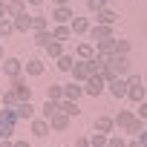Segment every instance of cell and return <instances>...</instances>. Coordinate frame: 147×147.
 Returning <instances> with one entry per match:
<instances>
[{"label":"cell","mask_w":147,"mask_h":147,"mask_svg":"<svg viewBox=\"0 0 147 147\" xmlns=\"http://www.w3.org/2000/svg\"><path fill=\"white\" fill-rule=\"evenodd\" d=\"M107 63H110V66H113V69L118 72L121 78H127L130 72H133V63H130V55H118V52H115V55H110V58H107Z\"/></svg>","instance_id":"1"},{"label":"cell","mask_w":147,"mask_h":147,"mask_svg":"<svg viewBox=\"0 0 147 147\" xmlns=\"http://www.w3.org/2000/svg\"><path fill=\"white\" fill-rule=\"evenodd\" d=\"M104 90H107V81H104V78L98 75V72H92V75H90V78L84 81V92H87L90 98H98V95H101Z\"/></svg>","instance_id":"2"},{"label":"cell","mask_w":147,"mask_h":147,"mask_svg":"<svg viewBox=\"0 0 147 147\" xmlns=\"http://www.w3.org/2000/svg\"><path fill=\"white\" fill-rule=\"evenodd\" d=\"M107 92H110L115 101L127 98V95H130V84H127V78H113V81H107Z\"/></svg>","instance_id":"3"},{"label":"cell","mask_w":147,"mask_h":147,"mask_svg":"<svg viewBox=\"0 0 147 147\" xmlns=\"http://www.w3.org/2000/svg\"><path fill=\"white\" fill-rule=\"evenodd\" d=\"M107 38H115V26L92 23V29H90V40H92V43H98V40H107Z\"/></svg>","instance_id":"4"},{"label":"cell","mask_w":147,"mask_h":147,"mask_svg":"<svg viewBox=\"0 0 147 147\" xmlns=\"http://www.w3.org/2000/svg\"><path fill=\"white\" fill-rule=\"evenodd\" d=\"M69 75H72V81H87L90 75H92V66H90V61H75V66H72V72H69Z\"/></svg>","instance_id":"5"},{"label":"cell","mask_w":147,"mask_h":147,"mask_svg":"<svg viewBox=\"0 0 147 147\" xmlns=\"http://www.w3.org/2000/svg\"><path fill=\"white\" fill-rule=\"evenodd\" d=\"M12 81V90H18L20 101H32V87L26 84V75H18V78H9Z\"/></svg>","instance_id":"6"},{"label":"cell","mask_w":147,"mask_h":147,"mask_svg":"<svg viewBox=\"0 0 147 147\" xmlns=\"http://www.w3.org/2000/svg\"><path fill=\"white\" fill-rule=\"evenodd\" d=\"M92 130L95 133H115V118L113 115H95V121H92Z\"/></svg>","instance_id":"7"},{"label":"cell","mask_w":147,"mask_h":147,"mask_svg":"<svg viewBox=\"0 0 147 147\" xmlns=\"http://www.w3.org/2000/svg\"><path fill=\"white\" fill-rule=\"evenodd\" d=\"M0 66H3V75H9V78L23 75V61H20V58H6Z\"/></svg>","instance_id":"8"},{"label":"cell","mask_w":147,"mask_h":147,"mask_svg":"<svg viewBox=\"0 0 147 147\" xmlns=\"http://www.w3.org/2000/svg\"><path fill=\"white\" fill-rule=\"evenodd\" d=\"M43 61L40 58H29L26 63H23V75H29V78H38V75H43Z\"/></svg>","instance_id":"9"},{"label":"cell","mask_w":147,"mask_h":147,"mask_svg":"<svg viewBox=\"0 0 147 147\" xmlns=\"http://www.w3.org/2000/svg\"><path fill=\"white\" fill-rule=\"evenodd\" d=\"M81 95H87L81 81H69V84H63V98H69V101H78Z\"/></svg>","instance_id":"10"},{"label":"cell","mask_w":147,"mask_h":147,"mask_svg":"<svg viewBox=\"0 0 147 147\" xmlns=\"http://www.w3.org/2000/svg\"><path fill=\"white\" fill-rule=\"evenodd\" d=\"M72 18H75L72 6H55V9H52V20H55V23H72Z\"/></svg>","instance_id":"11"},{"label":"cell","mask_w":147,"mask_h":147,"mask_svg":"<svg viewBox=\"0 0 147 147\" xmlns=\"http://www.w3.org/2000/svg\"><path fill=\"white\" fill-rule=\"evenodd\" d=\"M92 55H95V43H92V40H81V43L75 46V58H78V61H90Z\"/></svg>","instance_id":"12"},{"label":"cell","mask_w":147,"mask_h":147,"mask_svg":"<svg viewBox=\"0 0 147 147\" xmlns=\"http://www.w3.org/2000/svg\"><path fill=\"white\" fill-rule=\"evenodd\" d=\"M49 130H52L49 118H43V115H40V118H32V136H35V138H43Z\"/></svg>","instance_id":"13"},{"label":"cell","mask_w":147,"mask_h":147,"mask_svg":"<svg viewBox=\"0 0 147 147\" xmlns=\"http://www.w3.org/2000/svg\"><path fill=\"white\" fill-rule=\"evenodd\" d=\"M144 130H147V121H144L141 115H136V118H133V121L127 124V130H124V133H127L130 138H138V136H141Z\"/></svg>","instance_id":"14"},{"label":"cell","mask_w":147,"mask_h":147,"mask_svg":"<svg viewBox=\"0 0 147 147\" xmlns=\"http://www.w3.org/2000/svg\"><path fill=\"white\" fill-rule=\"evenodd\" d=\"M12 20H15V29H18V32H32V23H35V15L23 12V15L12 18Z\"/></svg>","instance_id":"15"},{"label":"cell","mask_w":147,"mask_h":147,"mask_svg":"<svg viewBox=\"0 0 147 147\" xmlns=\"http://www.w3.org/2000/svg\"><path fill=\"white\" fill-rule=\"evenodd\" d=\"M58 107H61V113H66L69 118H78V115H81V107H78V101H69V98H61V101H58Z\"/></svg>","instance_id":"16"},{"label":"cell","mask_w":147,"mask_h":147,"mask_svg":"<svg viewBox=\"0 0 147 147\" xmlns=\"http://www.w3.org/2000/svg\"><path fill=\"white\" fill-rule=\"evenodd\" d=\"M95 23L115 26V23H118V12H113V9H101V12H95Z\"/></svg>","instance_id":"17"},{"label":"cell","mask_w":147,"mask_h":147,"mask_svg":"<svg viewBox=\"0 0 147 147\" xmlns=\"http://www.w3.org/2000/svg\"><path fill=\"white\" fill-rule=\"evenodd\" d=\"M113 118H115V130H127V124L136 118V113H133V110H118Z\"/></svg>","instance_id":"18"},{"label":"cell","mask_w":147,"mask_h":147,"mask_svg":"<svg viewBox=\"0 0 147 147\" xmlns=\"http://www.w3.org/2000/svg\"><path fill=\"white\" fill-rule=\"evenodd\" d=\"M90 29H92V23L87 20V18H72V35H90Z\"/></svg>","instance_id":"19"},{"label":"cell","mask_w":147,"mask_h":147,"mask_svg":"<svg viewBox=\"0 0 147 147\" xmlns=\"http://www.w3.org/2000/svg\"><path fill=\"white\" fill-rule=\"evenodd\" d=\"M52 35H55V40H69L72 38V23H55Z\"/></svg>","instance_id":"20"},{"label":"cell","mask_w":147,"mask_h":147,"mask_svg":"<svg viewBox=\"0 0 147 147\" xmlns=\"http://www.w3.org/2000/svg\"><path fill=\"white\" fill-rule=\"evenodd\" d=\"M95 52H98V55H104V58L115 55V38H107V40H98V43H95Z\"/></svg>","instance_id":"21"},{"label":"cell","mask_w":147,"mask_h":147,"mask_svg":"<svg viewBox=\"0 0 147 147\" xmlns=\"http://www.w3.org/2000/svg\"><path fill=\"white\" fill-rule=\"evenodd\" d=\"M15 110H18L20 121H32V118H35V104H32V101H20Z\"/></svg>","instance_id":"22"},{"label":"cell","mask_w":147,"mask_h":147,"mask_svg":"<svg viewBox=\"0 0 147 147\" xmlns=\"http://www.w3.org/2000/svg\"><path fill=\"white\" fill-rule=\"evenodd\" d=\"M49 124H52L55 133H63V130L69 127V115H66V113H55V115L49 118Z\"/></svg>","instance_id":"23"},{"label":"cell","mask_w":147,"mask_h":147,"mask_svg":"<svg viewBox=\"0 0 147 147\" xmlns=\"http://www.w3.org/2000/svg\"><path fill=\"white\" fill-rule=\"evenodd\" d=\"M75 61H78V58H72V55H66V52H63V55H61V58L55 61V66H58L61 72H72V66H75Z\"/></svg>","instance_id":"24"},{"label":"cell","mask_w":147,"mask_h":147,"mask_svg":"<svg viewBox=\"0 0 147 147\" xmlns=\"http://www.w3.org/2000/svg\"><path fill=\"white\" fill-rule=\"evenodd\" d=\"M63 52H66V49H63V40H49V46H46V55H49L52 61H58Z\"/></svg>","instance_id":"25"},{"label":"cell","mask_w":147,"mask_h":147,"mask_svg":"<svg viewBox=\"0 0 147 147\" xmlns=\"http://www.w3.org/2000/svg\"><path fill=\"white\" fill-rule=\"evenodd\" d=\"M0 121H6V124H18L20 115H18L15 107H3V110H0Z\"/></svg>","instance_id":"26"},{"label":"cell","mask_w":147,"mask_h":147,"mask_svg":"<svg viewBox=\"0 0 147 147\" xmlns=\"http://www.w3.org/2000/svg\"><path fill=\"white\" fill-rule=\"evenodd\" d=\"M49 40H55V35H52V29H46V32H35V46H40V49H46V46H49Z\"/></svg>","instance_id":"27"},{"label":"cell","mask_w":147,"mask_h":147,"mask_svg":"<svg viewBox=\"0 0 147 147\" xmlns=\"http://www.w3.org/2000/svg\"><path fill=\"white\" fill-rule=\"evenodd\" d=\"M26 0H9V18H18V15H23L26 12Z\"/></svg>","instance_id":"28"},{"label":"cell","mask_w":147,"mask_h":147,"mask_svg":"<svg viewBox=\"0 0 147 147\" xmlns=\"http://www.w3.org/2000/svg\"><path fill=\"white\" fill-rule=\"evenodd\" d=\"M15 32H18V29H15V20H12V18H3V20H0V38H3V40H6L9 35H15Z\"/></svg>","instance_id":"29"},{"label":"cell","mask_w":147,"mask_h":147,"mask_svg":"<svg viewBox=\"0 0 147 147\" xmlns=\"http://www.w3.org/2000/svg\"><path fill=\"white\" fill-rule=\"evenodd\" d=\"M18 104H20V95H18V90L9 87V90L3 92V107H18Z\"/></svg>","instance_id":"30"},{"label":"cell","mask_w":147,"mask_h":147,"mask_svg":"<svg viewBox=\"0 0 147 147\" xmlns=\"http://www.w3.org/2000/svg\"><path fill=\"white\" fill-rule=\"evenodd\" d=\"M55 113H61V107H58V101H52V98H46V104L40 107V115H43V118H52Z\"/></svg>","instance_id":"31"},{"label":"cell","mask_w":147,"mask_h":147,"mask_svg":"<svg viewBox=\"0 0 147 147\" xmlns=\"http://www.w3.org/2000/svg\"><path fill=\"white\" fill-rule=\"evenodd\" d=\"M46 98L61 101V98H63V84H49V87H46Z\"/></svg>","instance_id":"32"},{"label":"cell","mask_w":147,"mask_h":147,"mask_svg":"<svg viewBox=\"0 0 147 147\" xmlns=\"http://www.w3.org/2000/svg\"><path fill=\"white\" fill-rule=\"evenodd\" d=\"M130 101H136V104H141L144 98H147V87H130V95H127Z\"/></svg>","instance_id":"33"},{"label":"cell","mask_w":147,"mask_h":147,"mask_svg":"<svg viewBox=\"0 0 147 147\" xmlns=\"http://www.w3.org/2000/svg\"><path fill=\"white\" fill-rule=\"evenodd\" d=\"M130 49H133V40H127V38H115V52H118V55H130Z\"/></svg>","instance_id":"34"},{"label":"cell","mask_w":147,"mask_h":147,"mask_svg":"<svg viewBox=\"0 0 147 147\" xmlns=\"http://www.w3.org/2000/svg\"><path fill=\"white\" fill-rule=\"evenodd\" d=\"M90 66H92V72H101V69H104V66H107V58H104V55H98V52H95V55H92V58H90Z\"/></svg>","instance_id":"35"},{"label":"cell","mask_w":147,"mask_h":147,"mask_svg":"<svg viewBox=\"0 0 147 147\" xmlns=\"http://www.w3.org/2000/svg\"><path fill=\"white\" fill-rule=\"evenodd\" d=\"M90 141H92V147H107V144H110V136H107V133H92Z\"/></svg>","instance_id":"36"},{"label":"cell","mask_w":147,"mask_h":147,"mask_svg":"<svg viewBox=\"0 0 147 147\" xmlns=\"http://www.w3.org/2000/svg\"><path fill=\"white\" fill-rule=\"evenodd\" d=\"M49 29V18H40L35 15V23H32V32H46Z\"/></svg>","instance_id":"37"},{"label":"cell","mask_w":147,"mask_h":147,"mask_svg":"<svg viewBox=\"0 0 147 147\" xmlns=\"http://www.w3.org/2000/svg\"><path fill=\"white\" fill-rule=\"evenodd\" d=\"M127 144H130V141H127L124 136H115V133H110V144H107V147H127Z\"/></svg>","instance_id":"38"},{"label":"cell","mask_w":147,"mask_h":147,"mask_svg":"<svg viewBox=\"0 0 147 147\" xmlns=\"http://www.w3.org/2000/svg\"><path fill=\"white\" fill-rule=\"evenodd\" d=\"M98 75H101V78H104V81H113V78H121V75H118V72H115V69H113V66H110V63H107V66H104V69H101V72H98Z\"/></svg>","instance_id":"39"},{"label":"cell","mask_w":147,"mask_h":147,"mask_svg":"<svg viewBox=\"0 0 147 147\" xmlns=\"http://www.w3.org/2000/svg\"><path fill=\"white\" fill-rule=\"evenodd\" d=\"M12 136H15V124L0 121V138H12Z\"/></svg>","instance_id":"40"},{"label":"cell","mask_w":147,"mask_h":147,"mask_svg":"<svg viewBox=\"0 0 147 147\" xmlns=\"http://www.w3.org/2000/svg\"><path fill=\"white\" fill-rule=\"evenodd\" d=\"M87 9L95 15V12H101V9H107V0H90V3H87Z\"/></svg>","instance_id":"41"},{"label":"cell","mask_w":147,"mask_h":147,"mask_svg":"<svg viewBox=\"0 0 147 147\" xmlns=\"http://www.w3.org/2000/svg\"><path fill=\"white\" fill-rule=\"evenodd\" d=\"M127 84H130V87H141V75H136V72H130V75H127Z\"/></svg>","instance_id":"42"},{"label":"cell","mask_w":147,"mask_h":147,"mask_svg":"<svg viewBox=\"0 0 147 147\" xmlns=\"http://www.w3.org/2000/svg\"><path fill=\"white\" fill-rule=\"evenodd\" d=\"M75 147H92L90 136H78V138H75Z\"/></svg>","instance_id":"43"},{"label":"cell","mask_w":147,"mask_h":147,"mask_svg":"<svg viewBox=\"0 0 147 147\" xmlns=\"http://www.w3.org/2000/svg\"><path fill=\"white\" fill-rule=\"evenodd\" d=\"M9 18V0H0V20Z\"/></svg>","instance_id":"44"},{"label":"cell","mask_w":147,"mask_h":147,"mask_svg":"<svg viewBox=\"0 0 147 147\" xmlns=\"http://www.w3.org/2000/svg\"><path fill=\"white\" fill-rule=\"evenodd\" d=\"M138 115H141V118H147V98L138 104Z\"/></svg>","instance_id":"45"},{"label":"cell","mask_w":147,"mask_h":147,"mask_svg":"<svg viewBox=\"0 0 147 147\" xmlns=\"http://www.w3.org/2000/svg\"><path fill=\"white\" fill-rule=\"evenodd\" d=\"M0 147H15V141L12 138H0Z\"/></svg>","instance_id":"46"},{"label":"cell","mask_w":147,"mask_h":147,"mask_svg":"<svg viewBox=\"0 0 147 147\" xmlns=\"http://www.w3.org/2000/svg\"><path fill=\"white\" fill-rule=\"evenodd\" d=\"M55 6H72V0H52Z\"/></svg>","instance_id":"47"},{"label":"cell","mask_w":147,"mask_h":147,"mask_svg":"<svg viewBox=\"0 0 147 147\" xmlns=\"http://www.w3.org/2000/svg\"><path fill=\"white\" fill-rule=\"evenodd\" d=\"M127 147H144V144H141L138 138H130V144H127Z\"/></svg>","instance_id":"48"},{"label":"cell","mask_w":147,"mask_h":147,"mask_svg":"<svg viewBox=\"0 0 147 147\" xmlns=\"http://www.w3.org/2000/svg\"><path fill=\"white\" fill-rule=\"evenodd\" d=\"M26 3H29V6H43L46 0H26Z\"/></svg>","instance_id":"49"},{"label":"cell","mask_w":147,"mask_h":147,"mask_svg":"<svg viewBox=\"0 0 147 147\" xmlns=\"http://www.w3.org/2000/svg\"><path fill=\"white\" fill-rule=\"evenodd\" d=\"M138 141H141V144H144V147H147V130H144V133H141V136H138Z\"/></svg>","instance_id":"50"},{"label":"cell","mask_w":147,"mask_h":147,"mask_svg":"<svg viewBox=\"0 0 147 147\" xmlns=\"http://www.w3.org/2000/svg\"><path fill=\"white\" fill-rule=\"evenodd\" d=\"M15 147H29V141H15Z\"/></svg>","instance_id":"51"},{"label":"cell","mask_w":147,"mask_h":147,"mask_svg":"<svg viewBox=\"0 0 147 147\" xmlns=\"http://www.w3.org/2000/svg\"><path fill=\"white\" fill-rule=\"evenodd\" d=\"M6 61V55H3V43H0V63H3Z\"/></svg>","instance_id":"52"},{"label":"cell","mask_w":147,"mask_h":147,"mask_svg":"<svg viewBox=\"0 0 147 147\" xmlns=\"http://www.w3.org/2000/svg\"><path fill=\"white\" fill-rule=\"evenodd\" d=\"M3 92H6V90H3V87H0V101H3Z\"/></svg>","instance_id":"53"},{"label":"cell","mask_w":147,"mask_h":147,"mask_svg":"<svg viewBox=\"0 0 147 147\" xmlns=\"http://www.w3.org/2000/svg\"><path fill=\"white\" fill-rule=\"evenodd\" d=\"M81 3H90V0H81Z\"/></svg>","instance_id":"54"},{"label":"cell","mask_w":147,"mask_h":147,"mask_svg":"<svg viewBox=\"0 0 147 147\" xmlns=\"http://www.w3.org/2000/svg\"><path fill=\"white\" fill-rule=\"evenodd\" d=\"M0 43H3V38H0Z\"/></svg>","instance_id":"55"},{"label":"cell","mask_w":147,"mask_h":147,"mask_svg":"<svg viewBox=\"0 0 147 147\" xmlns=\"http://www.w3.org/2000/svg\"><path fill=\"white\" fill-rule=\"evenodd\" d=\"M144 121H147V118H144Z\"/></svg>","instance_id":"56"}]
</instances>
